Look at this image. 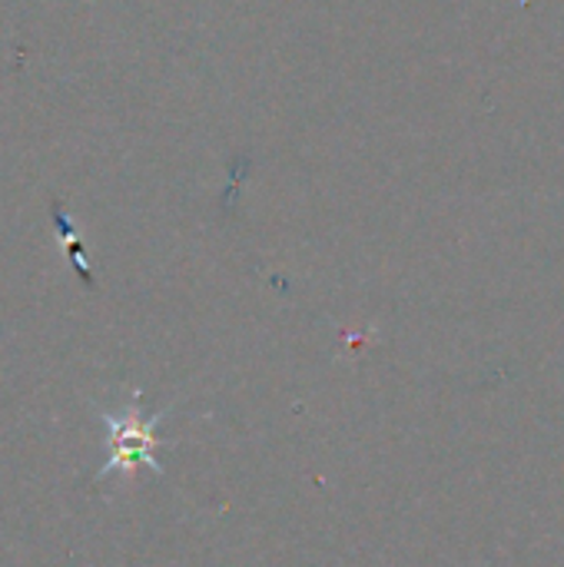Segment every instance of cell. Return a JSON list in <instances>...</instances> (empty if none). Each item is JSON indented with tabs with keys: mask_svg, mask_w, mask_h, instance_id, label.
Instances as JSON below:
<instances>
[{
	"mask_svg": "<svg viewBox=\"0 0 564 567\" xmlns=\"http://www.w3.org/2000/svg\"><path fill=\"white\" fill-rule=\"evenodd\" d=\"M166 412L156 415H143L140 412V392L130 395V405L120 412H100V422L106 429V458L103 468L96 472V482L113 478V475H136L140 465H146L150 472L163 475V465L156 462V429L163 425Z\"/></svg>",
	"mask_w": 564,
	"mask_h": 567,
	"instance_id": "1",
	"label": "cell"
}]
</instances>
